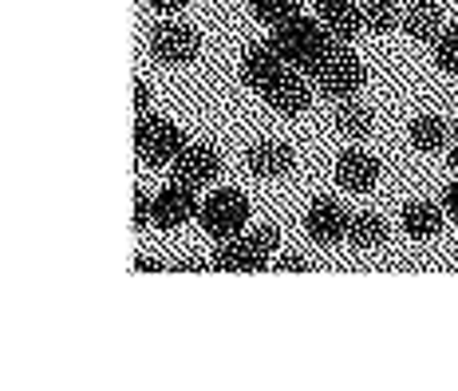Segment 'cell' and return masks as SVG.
<instances>
[{"mask_svg":"<svg viewBox=\"0 0 458 391\" xmlns=\"http://www.w3.org/2000/svg\"><path fill=\"white\" fill-rule=\"evenodd\" d=\"M344 242L352 245V250H376V245L387 242V225L379 214H356L348 217V237Z\"/></svg>","mask_w":458,"mask_h":391,"instance_id":"e0dca14e","label":"cell"},{"mask_svg":"<svg viewBox=\"0 0 458 391\" xmlns=\"http://www.w3.org/2000/svg\"><path fill=\"white\" fill-rule=\"evenodd\" d=\"M336 127H340V135H348V139H368L371 127H376V119H371V111L364 107V103L340 99V107H336Z\"/></svg>","mask_w":458,"mask_h":391,"instance_id":"d6986e66","label":"cell"},{"mask_svg":"<svg viewBox=\"0 0 458 391\" xmlns=\"http://www.w3.org/2000/svg\"><path fill=\"white\" fill-rule=\"evenodd\" d=\"M147 107H150V88L135 80V115H147Z\"/></svg>","mask_w":458,"mask_h":391,"instance_id":"83f0119b","label":"cell"},{"mask_svg":"<svg viewBox=\"0 0 458 391\" xmlns=\"http://www.w3.org/2000/svg\"><path fill=\"white\" fill-rule=\"evenodd\" d=\"M451 170L458 174V142H451Z\"/></svg>","mask_w":458,"mask_h":391,"instance_id":"f546056e","label":"cell"},{"mask_svg":"<svg viewBox=\"0 0 458 391\" xmlns=\"http://www.w3.org/2000/svg\"><path fill=\"white\" fill-rule=\"evenodd\" d=\"M336 183L352 194H368L371 186L379 183V162L360 147H348L344 155L336 158Z\"/></svg>","mask_w":458,"mask_h":391,"instance_id":"7c38bea8","label":"cell"},{"mask_svg":"<svg viewBox=\"0 0 458 391\" xmlns=\"http://www.w3.org/2000/svg\"><path fill=\"white\" fill-rule=\"evenodd\" d=\"M281 245L276 225H257L245 237H225L214 250V273H265L273 265V253Z\"/></svg>","mask_w":458,"mask_h":391,"instance_id":"7a4b0ae2","label":"cell"},{"mask_svg":"<svg viewBox=\"0 0 458 391\" xmlns=\"http://www.w3.org/2000/svg\"><path fill=\"white\" fill-rule=\"evenodd\" d=\"M147 8H155V13H162V16H174V13L186 8V0H147Z\"/></svg>","mask_w":458,"mask_h":391,"instance_id":"4316f807","label":"cell"},{"mask_svg":"<svg viewBox=\"0 0 458 391\" xmlns=\"http://www.w3.org/2000/svg\"><path fill=\"white\" fill-rule=\"evenodd\" d=\"M269 40H273L276 52L284 55V64H289V68H297V72H304V75H317L324 64H328L332 55L344 47L320 21H309V16H301V13L276 24Z\"/></svg>","mask_w":458,"mask_h":391,"instance_id":"6da1fadb","label":"cell"},{"mask_svg":"<svg viewBox=\"0 0 458 391\" xmlns=\"http://www.w3.org/2000/svg\"><path fill=\"white\" fill-rule=\"evenodd\" d=\"M250 8H253V16L261 24L276 28L281 21H289V16L301 13V0H250Z\"/></svg>","mask_w":458,"mask_h":391,"instance_id":"44dd1931","label":"cell"},{"mask_svg":"<svg viewBox=\"0 0 458 391\" xmlns=\"http://www.w3.org/2000/svg\"><path fill=\"white\" fill-rule=\"evenodd\" d=\"M364 80H368L364 64L356 60V52H348V44H344L340 52L312 75V83H317L328 99H356V91L364 88Z\"/></svg>","mask_w":458,"mask_h":391,"instance_id":"5b68a950","label":"cell"},{"mask_svg":"<svg viewBox=\"0 0 458 391\" xmlns=\"http://www.w3.org/2000/svg\"><path fill=\"white\" fill-rule=\"evenodd\" d=\"M261 99L269 103L273 111H281V115H304L312 103V88H309V80H304V72L289 68L281 80H273L269 88L261 91Z\"/></svg>","mask_w":458,"mask_h":391,"instance_id":"9c48e42d","label":"cell"},{"mask_svg":"<svg viewBox=\"0 0 458 391\" xmlns=\"http://www.w3.org/2000/svg\"><path fill=\"white\" fill-rule=\"evenodd\" d=\"M202 52V36L178 21H158L150 32V55L158 64H190Z\"/></svg>","mask_w":458,"mask_h":391,"instance_id":"8992f818","label":"cell"},{"mask_svg":"<svg viewBox=\"0 0 458 391\" xmlns=\"http://www.w3.org/2000/svg\"><path fill=\"white\" fill-rule=\"evenodd\" d=\"M320 8V24L336 36L340 44H352L360 32H364V4L356 0H328V4H317Z\"/></svg>","mask_w":458,"mask_h":391,"instance_id":"4fadbf2b","label":"cell"},{"mask_svg":"<svg viewBox=\"0 0 458 391\" xmlns=\"http://www.w3.org/2000/svg\"><path fill=\"white\" fill-rule=\"evenodd\" d=\"M443 217L446 209L443 206H431V202H407L403 206V234L415 237V242H427V237H435L438 230H443Z\"/></svg>","mask_w":458,"mask_h":391,"instance_id":"2e32d148","label":"cell"},{"mask_svg":"<svg viewBox=\"0 0 458 391\" xmlns=\"http://www.w3.org/2000/svg\"><path fill=\"white\" fill-rule=\"evenodd\" d=\"M182 147H186L182 131L170 119L150 115V111L135 119V155L147 162V166H166V162H174L182 155Z\"/></svg>","mask_w":458,"mask_h":391,"instance_id":"3957f363","label":"cell"},{"mask_svg":"<svg viewBox=\"0 0 458 391\" xmlns=\"http://www.w3.org/2000/svg\"><path fill=\"white\" fill-rule=\"evenodd\" d=\"M317 4H328V0H317Z\"/></svg>","mask_w":458,"mask_h":391,"instance_id":"4dcf8cb0","label":"cell"},{"mask_svg":"<svg viewBox=\"0 0 458 391\" xmlns=\"http://www.w3.org/2000/svg\"><path fill=\"white\" fill-rule=\"evenodd\" d=\"M293 162H297V155L284 142H257V147H250V155H245V166L257 178H284L293 170Z\"/></svg>","mask_w":458,"mask_h":391,"instance_id":"5bb4252c","label":"cell"},{"mask_svg":"<svg viewBox=\"0 0 458 391\" xmlns=\"http://www.w3.org/2000/svg\"><path fill=\"white\" fill-rule=\"evenodd\" d=\"M364 24L368 32H391L403 24V13L395 0H364Z\"/></svg>","mask_w":458,"mask_h":391,"instance_id":"ffe728a7","label":"cell"},{"mask_svg":"<svg viewBox=\"0 0 458 391\" xmlns=\"http://www.w3.org/2000/svg\"><path fill=\"white\" fill-rule=\"evenodd\" d=\"M150 214H155V198H150L147 190H135V214H131V225H135V230L150 225Z\"/></svg>","mask_w":458,"mask_h":391,"instance_id":"603a6c76","label":"cell"},{"mask_svg":"<svg viewBox=\"0 0 458 391\" xmlns=\"http://www.w3.org/2000/svg\"><path fill=\"white\" fill-rule=\"evenodd\" d=\"M435 64H438L443 72L458 75V24L443 28V36L435 40Z\"/></svg>","mask_w":458,"mask_h":391,"instance_id":"7402d4cb","label":"cell"},{"mask_svg":"<svg viewBox=\"0 0 458 391\" xmlns=\"http://www.w3.org/2000/svg\"><path fill=\"white\" fill-rule=\"evenodd\" d=\"M198 222H202V230L209 237H217V242H225V237H237L245 230V222H250V198L242 194V190H214V194L202 202L198 209Z\"/></svg>","mask_w":458,"mask_h":391,"instance_id":"277c9868","label":"cell"},{"mask_svg":"<svg viewBox=\"0 0 458 391\" xmlns=\"http://www.w3.org/2000/svg\"><path fill=\"white\" fill-rule=\"evenodd\" d=\"M174 183H186V186H209L217 174H222V158H217L214 147H206V142H186L182 155L174 162Z\"/></svg>","mask_w":458,"mask_h":391,"instance_id":"ba28073f","label":"cell"},{"mask_svg":"<svg viewBox=\"0 0 458 391\" xmlns=\"http://www.w3.org/2000/svg\"><path fill=\"white\" fill-rule=\"evenodd\" d=\"M304 230H309V237L317 245H340L348 237V214L332 198H317L309 206V214H304Z\"/></svg>","mask_w":458,"mask_h":391,"instance_id":"30bf717a","label":"cell"},{"mask_svg":"<svg viewBox=\"0 0 458 391\" xmlns=\"http://www.w3.org/2000/svg\"><path fill=\"white\" fill-rule=\"evenodd\" d=\"M209 269H214L209 257H182V261H174V269L170 273H209Z\"/></svg>","mask_w":458,"mask_h":391,"instance_id":"d4e9b609","label":"cell"},{"mask_svg":"<svg viewBox=\"0 0 458 391\" xmlns=\"http://www.w3.org/2000/svg\"><path fill=\"white\" fill-rule=\"evenodd\" d=\"M289 72V64H284V55L273 47V40H265V44H253L250 52L242 55V80L250 83V88L261 95L265 88H269L273 80H281V75Z\"/></svg>","mask_w":458,"mask_h":391,"instance_id":"8fae6325","label":"cell"},{"mask_svg":"<svg viewBox=\"0 0 458 391\" xmlns=\"http://www.w3.org/2000/svg\"><path fill=\"white\" fill-rule=\"evenodd\" d=\"M443 209H446V214H451V217H458V178H454V183L443 190Z\"/></svg>","mask_w":458,"mask_h":391,"instance_id":"f1b7e54d","label":"cell"},{"mask_svg":"<svg viewBox=\"0 0 458 391\" xmlns=\"http://www.w3.org/2000/svg\"><path fill=\"white\" fill-rule=\"evenodd\" d=\"M273 269L276 273H304V269H312V261L304 253H281V257H273Z\"/></svg>","mask_w":458,"mask_h":391,"instance_id":"cb8c5ba5","label":"cell"},{"mask_svg":"<svg viewBox=\"0 0 458 391\" xmlns=\"http://www.w3.org/2000/svg\"><path fill=\"white\" fill-rule=\"evenodd\" d=\"M407 135H411V147H415V150L431 155V150H443V147H446L451 131H446V123L438 119V115H419V119H411Z\"/></svg>","mask_w":458,"mask_h":391,"instance_id":"ac0fdd59","label":"cell"},{"mask_svg":"<svg viewBox=\"0 0 458 391\" xmlns=\"http://www.w3.org/2000/svg\"><path fill=\"white\" fill-rule=\"evenodd\" d=\"M403 28H407V36L419 44H435L438 36H443V8L435 4V0H415L411 8L403 13Z\"/></svg>","mask_w":458,"mask_h":391,"instance_id":"9a60e30c","label":"cell"},{"mask_svg":"<svg viewBox=\"0 0 458 391\" xmlns=\"http://www.w3.org/2000/svg\"><path fill=\"white\" fill-rule=\"evenodd\" d=\"M198 194L194 186L186 183H170L162 186L155 194V214H150V225H158V230H178L182 222H190V217H198Z\"/></svg>","mask_w":458,"mask_h":391,"instance_id":"52a82bcc","label":"cell"},{"mask_svg":"<svg viewBox=\"0 0 458 391\" xmlns=\"http://www.w3.org/2000/svg\"><path fill=\"white\" fill-rule=\"evenodd\" d=\"M174 261H162V257H135V273H170Z\"/></svg>","mask_w":458,"mask_h":391,"instance_id":"484cf974","label":"cell"}]
</instances>
